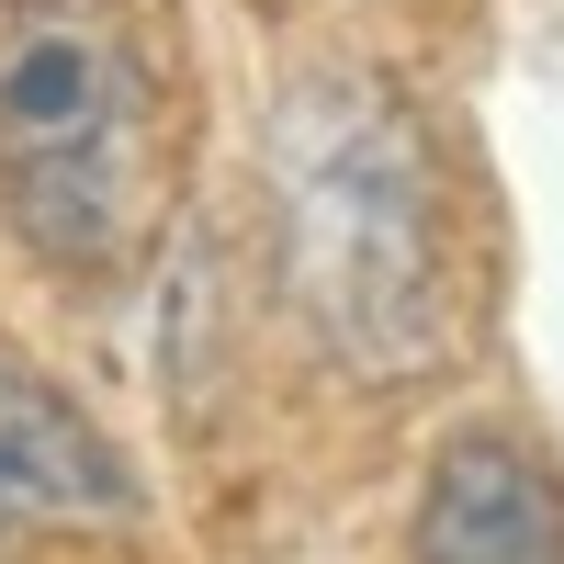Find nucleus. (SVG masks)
Here are the masks:
<instances>
[{"label":"nucleus","mask_w":564,"mask_h":564,"mask_svg":"<svg viewBox=\"0 0 564 564\" xmlns=\"http://www.w3.org/2000/svg\"><path fill=\"white\" fill-rule=\"evenodd\" d=\"M271 282L294 327L361 372L417 384L463 350V226L430 102L372 57H305L260 113Z\"/></svg>","instance_id":"nucleus-1"},{"label":"nucleus","mask_w":564,"mask_h":564,"mask_svg":"<svg viewBox=\"0 0 564 564\" xmlns=\"http://www.w3.org/2000/svg\"><path fill=\"white\" fill-rule=\"evenodd\" d=\"M170 181V90L135 0H0V226L57 282H113Z\"/></svg>","instance_id":"nucleus-2"},{"label":"nucleus","mask_w":564,"mask_h":564,"mask_svg":"<svg viewBox=\"0 0 564 564\" xmlns=\"http://www.w3.org/2000/svg\"><path fill=\"white\" fill-rule=\"evenodd\" d=\"M135 463L34 361H0V542L12 531H135Z\"/></svg>","instance_id":"nucleus-3"},{"label":"nucleus","mask_w":564,"mask_h":564,"mask_svg":"<svg viewBox=\"0 0 564 564\" xmlns=\"http://www.w3.org/2000/svg\"><path fill=\"white\" fill-rule=\"evenodd\" d=\"M417 564H564L553 463L508 430H452L417 475Z\"/></svg>","instance_id":"nucleus-4"}]
</instances>
